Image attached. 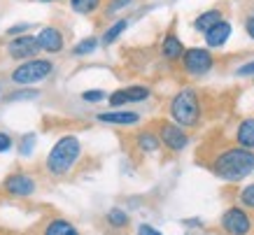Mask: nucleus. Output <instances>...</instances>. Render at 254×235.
Returning a JSON list of instances; mask_svg holds the SVG:
<instances>
[{
	"instance_id": "f257e3e1",
	"label": "nucleus",
	"mask_w": 254,
	"mask_h": 235,
	"mask_svg": "<svg viewBox=\"0 0 254 235\" xmlns=\"http://www.w3.org/2000/svg\"><path fill=\"white\" fill-rule=\"evenodd\" d=\"M254 170V152L245 147L226 149L212 161V173L226 182H240Z\"/></svg>"
},
{
	"instance_id": "f03ea898",
	"label": "nucleus",
	"mask_w": 254,
	"mask_h": 235,
	"mask_svg": "<svg viewBox=\"0 0 254 235\" xmlns=\"http://www.w3.org/2000/svg\"><path fill=\"white\" fill-rule=\"evenodd\" d=\"M82 154V144L75 135H63L59 142L52 147V152L47 156V170L52 175H65L70 168L75 166V161Z\"/></svg>"
},
{
	"instance_id": "7ed1b4c3",
	"label": "nucleus",
	"mask_w": 254,
	"mask_h": 235,
	"mask_svg": "<svg viewBox=\"0 0 254 235\" xmlns=\"http://www.w3.org/2000/svg\"><path fill=\"white\" fill-rule=\"evenodd\" d=\"M170 117L177 126H196L200 119V100L193 89H182L170 103Z\"/></svg>"
},
{
	"instance_id": "20e7f679",
	"label": "nucleus",
	"mask_w": 254,
	"mask_h": 235,
	"mask_svg": "<svg viewBox=\"0 0 254 235\" xmlns=\"http://www.w3.org/2000/svg\"><path fill=\"white\" fill-rule=\"evenodd\" d=\"M54 70L52 61H45V59H35V61H26L21 63L19 68L12 72V79L16 84H33V82H40L49 77V72Z\"/></svg>"
},
{
	"instance_id": "39448f33",
	"label": "nucleus",
	"mask_w": 254,
	"mask_h": 235,
	"mask_svg": "<svg viewBox=\"0 0 254 235\" xmlns=\"http://www.w3.org/2000/svg\"><path fill=\"white\" fill-rule=\"evenodd\" d=\"M222 228L229 235H247L252 231V217L243 207H229L222 217Z\"/></svg>"
},
{
	"instance_id": "423d86ee",
	"label": "nucleus",
	"mask_w": 254,
	"mask_h": 235,
	"mask_svg": "<svg viewBox=\"0 0 254 235\" xmlns=\"http://www.w3.org/2000/svg\"><path fill=\"white\" fill-rule=\"evenodd\" d=\"M182 61H185V70L189 75H205V72L212 68V54H210L208 49L193 47V49L185 52Z\"/></svg>"
},
{
	"instance_id": "0eeeda50",
	"label": "nucleus",
	"mask_w": 254,
	"mask_h": 235,
	"mask_svg": "<svg viewBox=\"0 0 254 235\" xmlns=\"http://www.w3.org/2000/svg\"><path fill=\"white\" fill-rule=\"evenodd\" d=\"M159 135H161V142L173 152H182L189 144V135L177 123H161V133Z\"/></svg>"
},
{
	"instance_id": "6e6552de",
	"label": "nucleus",
	"mask_w": 254,
	"mask_h": 235,
	"mask_svg": "<svg viewBox=\"0 0 254 235\" xmlns=\"http://www.w3.org/2000/svg\"><path fill=\"white\" fill-rule=\"evenodd\" d=\"M149 98V89L147 86H128V89H122V91H115L110 96V105L115 107H122L126 103H140V100H147Z\"/></svg>"
},
{
	"instance_id": "1a4fd4ad",
	"label": "nucleus",
	"mask_w": 254,
	"mask_h": 235,
	"mask_svg": "<svg viewBox=\"0 0 254 235\" xmlns=\"http://www.w3.org/2000/svg\"><path fill=\"white\" fill-rule=\"evenodd\" d=\"M38 40L31 35H21V38H14L9 42V56H14V59H28L33 54H38Z\"/></svg>"
},
{
	"instance_id": "9d476101",
	"label": "nucleus",
	"mask_w": 254,
	"mask_h": 235,
	"mask_svg": "<svg viewBox=\"0 0 254 235\" xmlns=\"http://www.w3.org/2000/svg\"><path fill=\"white\" fill-rule=\"evenodd\" d=\"M5 189L12 196H31L35 191V182H33L28 175H9L5 179Z\"/></svg>"
},
{
	"instance_id": "9b49d317",
	"label": "nucleus",
	"mask_w": 254,
	"mask_h": 235,
	"mask_svg": "<svg viewBox=\"0 0 254 235\" xmlns=\"http://www.w3.org/2000/svg\"><path fill=\"white\" fill-rule=\"evenodd\" d=\"M35 40H38L40 49H45V52H61L63 49V35L56 28H42V31L35 35Z\"/></svg>"
},
{
	"instance_id": "f8f14e48",
	"label": "nucleus",
	"mask_w": 254,
	"mask_h": 235,
	"mask_svg": "<svg viewBox=\"0 0 254 235\" xmlns=\"http://www.w3.org/2000/svg\"><path fill=\"white\" fill-rule=\"evenodd\" d=\"M229 38H231V23H229V21H219L217 26H212V28L205 33V45L215 49V47H222Z\"/></svg>"
},
{
	"instance_id": "ddd939ff",
	"label": "nucleus",
	"mask_w": 254,
	"mask_h": 235,
	"mask_svg": "<svg viewBox=\"0 0 254 235\" xmlns=\"http://www.w3.org/2000/svg\"><path fill=\"white\" fill-rule=\"evenodd\" d=\"M98 121H103V123H119V126H131V123L140 121V117L135 112H122V110H115V112L98 114Z\"/></svg>"
},
{
	"instance_id": "4468645a",
	"label": "nucleus",
	"mask_w": 254,
	"mask_h": 235,
	"mask_svg": "<svg viewBox=\"0 0 254 235\" xmlns=\"http://www.w3.org/2000/svg\"><path fill=\"white\" fill-rule=\"evenodd\" d=\"M236 137H238L240 147H245V149H252L254 152V117H250V119H245V121L240 123Z\"/></svg>"
},
{
	"instance_id": "2eb2a0df",
	"label": "nucleus",
	"mask_w": 254,
	"mask_h": 235,
	"mask_svg": "<svg viewBox=\"0 0 254 235\" xmlns=\"http://www.w3.org/2000/svg\"><path fill=\"white\" fill-rule=\"evenodd\" d=\"M219 21H224L222 19V12L219 9H208V12H203V14L193 21V28L196 31H203V33H208L212 26H217Z\"/></svg>"
},
{
	"instance_id": "dca6fc26",
	"label": "nucleus",
	"mask_w": 254,
	"mask_h": 235,
	"mask_svg": "<svg viewBox=\"0 0 254 235\" xmlns=\"http://www.w3.org/2000/svg\"><path fill=\"white\" fill-rule=\"evenodd\" d=\"M161 52H163V56H166V59L175 61V59H182V56H185V47H182V42H180L175 35H168V38L163 40Z\"/></svg>"
},
{
	"instance_id": "f3484780",
	"label": "nucleus",
	"mask_w": 254,
	"mask_h": 235,
	"mask_svg": "<svg viewBox=\"0 0 254 235\" xmlns=\"http://www.w3.org/2000/svg\"><path fill=\"white\" fill-rule=\"evenodd\" d=\"M45 235H79V233H77V228L72 226L70 221L54 219V221H49V226L45 228Z\"/></svg>"
},
{
	"instance_id": "a211bd4d",
	"label": "nucleus",
	"mask_w": 254,
	"mask_h": 235,
	"mask_svg": "<svg viewBox=\"0 0 254 235\" xmlns=\"http://www.w3.org/2000/svg\"><path fill=\"white\" fill-rule=\"evenodd\" d=\"M161 144V137H156L154 133H140L138 135V147L142 152H156Z\"/></svg>"
},
{
	"instance_id": "6ab92c4d",
	"label": "nucleus",
	"mask_w": 254,
	"mask_h": 235,
	"mask_svg": "<svg viewBox=\"0 0 254 235\" xmlns=\"http://www.w3.org/2000/svg\"><path fill=\"white\" fill-rule=\"evenodd\" d=\"M108 224L112 228H126L128 226V214L124 210H119V207H112L108 212Z\"/></svg>"
},
{
	"instance_id": "aec40b11",
	"label": "nucleus",
	"mask_w": 254,
	"mask_h": 235,
	"mask_svg": "<svg viewBox=\"0 0 254 235\" xmlns=\"http://www.w3.org/2000/svg\"><path fill=\"white\" fill-rule=\"evenodd\" d=\"M100 5V0H70V7L79 14H91L93 9Z\"/></svg>"
},
{
	"instance_id": "412c9836",
	"label": "nucleus",
	"mask_w": 254,
	"mask_h": 235,
	"mask_svg": "<svg viewBox=\"0 0 254 235\" xmlns=\"http://www.w3.org/2000/svg\"><path fill=\"white\" fill-rule=\"evenodd\" d=\"M96 47H98V40H96V38H86V40H82V42H77V45H75L72 54H75V56H86V54L96 52Z\"/></svg>"
},
{
	"instance_id": "4be33fe9",
	"label": "nucleus",
	"mask_w": 254,
	"mask_h": 235,
	"mask_svg": "<svg viewBox=\"0 0 254 235\" xmlns=\"http://www.w3.org/2000/svg\"><path fill=\"white\" fill-rule=\"evenodd\" d=\"M126 26H128V21H126V19H119V21H117L108 33H105V38H103V42H105V45H112V42H115V40L119 38V35H122L124 31H126Z\"/></svg>"
},
{
	"instance_id": "5701e85b",
	"label": "nucleus",
	"mask_w": 254,
	"mask_h": 235,
	"mask_svg": "<svg viewBox=\"0 0 254 235\" xmlns=\"http://www.w3.org/2000/svg\"><path fill=\"white\" fill-rule=\"evenodd\" d=\"M240 203L245 207H250V210H254V184H250V186H245L240 191Z\"/></svg>"
},
{
	"instance_id": "b1692460",
	"label": "nucleus",
	"mask_w": 254,
	"mask_h": 235,
	"mask_svg": "<svg viewBox=\"0 0 254 235\" xmlns=\"http://www.w3.org/2000/svg\"><path fill=\"white\" fill-rule=\"evenodd\" d=\"M82 98H84L86 103H98V100L105 98V93L103 91H86V93H82Z\"/></svg>"
},
{
	"instance_id": "393cba45",
	"label": "nucleus",
	"mask_w": 254,
	"mask_h": 235,
	"mask_svg": "<svg viewBox=\"0 0 254 235\" xmlns=\"http://www.w3.org/2000/svg\"><path fill=\"white\" fill-rule=\"evenodd\" d=\"M9 147H12V137H9L7 133H0V154L7 152Z\"/></svg>"
},
{
	"instance_id": "a878e982",
	"label": "nucleus",
	"mask_w": 254,
	"mask_h": 235,
	"mask_svg": "<svg viewBox=\"0 0 254 235\" xmlns=\"http://www.w3.org/2000/svg\"><path fill=\"white\" fill-rule=\"evenodd\" d=\"M33 142H35V137H33V135H26V137H23V142H21L23 149H21V154H31L33 152Z\"/></svg>"
},
{
	"instance_id": "bb28decb",
	"label": "nucleus",
	"mask_w": 254,
	"mask_h": 235,
	"mask_svg": "<svg viewBox=\"0 0 254 235\" xmlns=\"http://www.w3.org/2000/svg\"><path fill=\"white\" fill-rule=\"evenodd\" d=\"M238 75H240V77L254 75V61H252V63H245V65H240V68H238Z\"/></svg>"
},
{
	"instance_id": "cd10ccee",
	"label": "nucleus",
	"mask_w": 254,
	"mask_h": 235,
	"mask_svg": "<svg viewBox=\"0 0 254 235\" xmlns=\"http://www.w3.org/2000/svg\"><path fill=\"white\" fill-rule=\"evenodd\" d=\"M138 235H161L156 228H152L149 224H142V226L138 228Z\"/></svg>"
},
{
	"instance_id": "c85d7f7f",
	"label": "nucleus",
	"mask_w": 254,
	"mask_h": 235,
	"mask_svg": "<svg viewBox=\"0 0 254 235\" xmlns=\"http://www.w3.org/2000/svg\"><path fill=\"white\" fill-rule=\"evenodd\" d=\"M245 31H247V35L254 40V14H250L247 16V21H245Z\"/></svg>"
},
{
	"instance_id": "c756f323",
	"label": "nucleus",
	"mask_w": 254,
	"mask_h": 235,
	"mask_svg": "<svg viewBox=\"0 0 254 235\" xmlns=\"http://www.w3.org/2000/svg\"><path fill=\"white\" fill-rule=\"evenodd\" d=\"M128 2H131V0H112V5L108 7V12L112 14V12H117L119 7H124V5H128Z\"/></svg>"
},
{
	"instance_id": "7c9ffc66",
	"label": "nucleus",
	"mask_w": 254,
	"mask_h": 235,
	"mask_svg": "<svg viewBox=\"0 0 254 235\" xmlns=\"http://www.w3.org/2000/svg\"><path fill=\"white\" fill-rule=\"evenodd\" d=\"M42 2H54V0H42Z\"/></svg>"
}]
</instances>
